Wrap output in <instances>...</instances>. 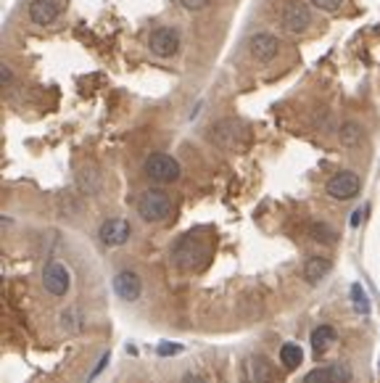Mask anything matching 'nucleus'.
<instances>
[{"mask_svg":"<svg viewBox=\"0 0 380 383\" xmlns=\"http://www.w3.org/2000/svg\"><path fill=\"white\" fill-rule=\"evenodd\" d=\"M175 262L182 270H198L203 264L209 262V243H203L201 238H182L175 249Z\"/></svg>","mask_w":380,"mask_h":383,"instance_id":"nucleus-1","label":"nucleus"},{"mask_svg":"<svg viewBox=\"0 0 380 383\" xmlns=\"http://www.w3.org/2000/svg\"><path fill=\"white\" fill-rule=\"evenodd\" d=\"M172 212V198L164 191H145L138 198V215L145 222H161Z\"/></svg>","mask_w":380,"mask_h":383,"instance_id":"nucleus-2","label":"nucleus"},{"mask_svg":"<svg viewBox=\"0 0 380 383\" xmlns=\"http://www.w3.org/2000/svg\"><path fill=\"white\" fill-rule=\"evenodd\" d=\"M145 175L156 182H175L180 178V161L169 154H151L145 159Z\"/></svg>","mask_w":380,"mask_h":383,"instance_id":"nucleus-3","label":"nucleus"},{"mask_svg":"<svg viewBox=\"0 0 380 383\" xmlns=\"http://www.w3.org/2000/svg\"><path fill=\"white\" fill-rule=\"evenodd\" d=\"M212 140L219 148H238V145L246 140V127L238 120H222L212 127Z\"/></svg>","mask_w":380,"mask_h":383,"instance_id":"nucleus-4","label":"nucleus"},{"mask_svg":"<svg viewBox=\"0 0 380 383\" xmlns=\"http://www.w3.org/2000/svg\"><path fill=\"white\" fill-rule=\"evenodd\" d=\"M43 286H45V291L48 294H53V296H64V294H69L71 275H69V270H66V264L48 262L45 270H43Z\"/></svg>","mask_w":380,"mask_h":383,"instance_id":"nucleus-5","label":"nucleus"},{"mask_svg":"<svg viewBox=\"0 0 380 383\" xmlns=\"http://www.w3.org/2000/svg\"><path fill=\"white\" fill-rule=\"evenodd\" d=\"M309 24H312V13L304 3H298V0H291L288 6L283 8V27L288 32H293V35H301V32H307Z\"/></svg>","mask_w":380,"mask_h":383,"instance_id":"nucleus-6","label":"nucleus"},{"mask_svg":"<svg viewBox=\"0 0 380 383\" xmlns=\"http://www.w3.org/2000/svg\"><path fill=\"white\" fill-rule=\"evenodd\" d=\"M359 188H362V182H359V175H354V172H338V175H332L328 180V193L338 201L354 198Z\"/></svg>","mask_w":380,"mask_h":383,"instance_id":"nucleus-7","label":"nucleus"},{"mask_svg":"<svg viewBox=\"0 0 380 383\" xmlns=\"http://www.w3.org/2000/svg\"><path fill=\"white\" fill-rule=\"evenodd\" d=\"M130 222L127 219H122V217H111V219H106L103 225H101V230H98V236H101V240L106 243V246H124L127 240H130Z\"/></svg>","mask_w":380,"mask_h":383,"instance_id":"nucleus-8","label":"nucleus"},{"mask_svg":"<svg viewBox=\"0 0 380 383\" xmlns=\"http://www.w3.org/2000/svg\"><path fill=\"white\" fill-rule=\"evenodd\" d=\"M114 291H117V296L122 301H135L140 299L142 294V283L140 277L135 275L132 270H122L117 277H114Z\"/></svg>","mask_w":380,"mask_h":383,"instance_id":"nucleus-9","label":"nucleus"},{"mask_svg":"<svg viewBox=\"0 0 380 383\" xmlns=\"http://www.w3.org/2000/svg\"><path fill=\"white\" fill-rule=\"evenodd\" d=\"M249 50L256 61L270 64V61L280 53V43H277V37H272V35H254L249 43Z\"/></svg>","mask_w":380,"mask_h":383,"instance_id":"nucleus-10","label":"nucleus"},{"mask_svg":"<svg viewBox=\"0 0 380 383\" xmlns=\"http://www.w3.org/2000/svg\"><path fill=\"white\" fill-rule=\"evenodd\" d=\"M351 381V370L346 365H328V368H317V370L307 373L304 383H349Z\"/></svg>","mask_w":380,"mask_h":383,"instance_id":"nucleus-11","label":"nucleus"},{"mask_svg":"<svg viewBox=\"0 0 380 383\" xmlns=\"http://www.w3.org/2000/svg\"><path fill=\"white\" fill-rule=\"evenodd\" d=\"M180 48V35L172 27H161L151 35V50L156 56H172Z\"/></svg>","mask_w":380,"mask_h":383,"instance_id":"nucleus-12","label":"nucleus"},{"mask_svg":"<svg viewBox=\"0 0 380 383\" xmlns=\"http://www.w3.org/2000/svg\"><path fill=\"white\" fill-rule=\"evenodd\" d=\"M29 16H32V22L40 27H48L56 22V16H59V6L53 3V0H32L29 3Z\"/></svg>","mask_w":380,"mask_h":383,"instance_id":"nucleus-13","label":"nucleus"},{"mask_svg":"<svg viewBox=\"0 0 380 383\" xmlns=\"http://www.w3.org/2000/svg\"><path fill=\"white\" fill-rule=\"evenodd\" d=\"M246 381L249 383H272V365L267 357H251L246 362Z\"/></svg>","mask_w":380,"mask_h":383,"instance_id":"nucleus-14","label":"nucleus"},{"mask_svg":"<svg viewBox=\"0 0 380 383\" xmlns=\"http://www.w3.org/2000/svg\"><path fill=\"white\" fill-rule=\"evenodd\" d=\"M335 341H338V333H335L332 325H320L317 331H312V349H314V354L328 352Z\"/></svg>","mask_w":380,"mask_h":383,"instance_id":"nucleus-15","label":"nucleus"},{"mask_svg":"<svg viewBox=\"0 0 380 383\" xmlns=\"http://www.w3.org/2000/svg\"><path fill=\"white\" fill-rule=\"evenodd\" d=\"M330 259H325V256H312V259H307V264H304V277H307L309 283H320L322 277L330 273Z\"/></svg>","mask_w":380,"mask_h":383,"instance_id":"nucleus-16","label":"nucleus"},{"mask_svg":"<svg viewBox=\"0 0 380 383\" xmlns=\"http://www.w3.org/2000/svg\"><path fill=\"white\" fill-rule=\"evenodd\" d=\"M338 138H341V145L346 148H356V145L365 140V130L359 122H344L341 130H338Z\"/></svg>","mask_w":380,"mask_h":383,"instance_id":"nucleus-17","label":"nucleus"},{"mask_svg":"<svg viewBox=\"0 0 380 383\" xmlns=\"http://www.w3.org/2000/svg\"><path fill=\"white\" fill-rule=\"evenodd\" d=\"M280 362H283L288 370H296L298 365L304 362V352H301V347L293 344V341L283 344V349H280Z\"/></svg>","mask_w":380,"mask_h":383,"instance_id":"nucleus-18","label":"nucleus"},{"mask_svg":"<svg viewBox=\"0 0 380 383\" xmlns=\"http://www.w3.org/2000/svg\"><path fill=\"white\" fill-rule=\"evenodd\" d=\"M351 299H354L356 312L370 315V299H367V294H365V288L359 286V283H354V286H351Z\"/></svg>","mask_w":380,"mask_h":383,"instance_id":"nucleus-19","label":"nucleus"},{"mask_svg":"<svg viewBox=\"0 0 380 383\" xmlns=\"http://www.w3.org/2000/svg\"><path fill=\"white\" fill-rule=\"evenodd\" d=\"M312 236L317 240H322V243H332L335 240V233L328 225H312Z\"/></svg>","mask_w":380,"mask_h":383,"instance_id":"nucleus-20","label":"nucleus"},{"mask_svg":"<svg viewBox=\"0 0 380 383\" xmlns=\"http://www.w3.org/2000/svg\"><path fill=\"white\" fill-rule=\"evenodd\" d=\"M314 8H320V11H338L341 6H344V0H309Z\"/></svg>","mask_w":380,"mask_h":383,"instance_id":"nucleus-21","label":"nucleus"},{"mask_svg":"<svg viewBox=\"0 0 380 383\" xmlns=\"http://www.w3.org/2000/svg\"><path fill=\"white\" fill-rule=\"evenodd\" d=\"M180 6L185 8V11H201L209 6V0H180Z\"/></svg>","mask_w":380,"mask_h":383,"instance_id":"nucleus-22","label":"nucleus"},{"mask_svg":"<svg viewBox=\"0 0 380 383\" xmlns=\"http://www.w3.org/2000/svg\"><path fill=\"white\" fill-rule=\"evenodd\" d=\"M106 365H108V352H106V354H103V357H101V362L95 365V370L90 373V375H87V381H95V378H98V375L103 373V368H106Z\"/></svg>","mask_w":380,"mask_h":383,"instance_id":"nucleus-23","label":"nucleus"},{"mask_svg":"<svg viewBox=\"0 0 380 383\" xmlns=\"http://www.w3.org/2000/svg\"><path fill=\"white\" fill-rule=\"evenodd\" d=\"M180 352H182V344H161V347H159V354H180Z\"/></svg>","mask_w":380,"mask_h":383,"instance_id":"nucleus-24","label":"nucleus"},{"mask_svg":"<svg viewBox=\"0 0 380 383\" xmlns=\"http://www.w3.org/2000/svg\"><path fill=\"white\" fill-rule=\"evenodd\" d=\"M3 82H11V69L8 66H3Z\"/></svg>","mask_w":380,"mask_h":383,"instance_id":"nucleus-25","label":"nucleus"},{"mask_svg":"<svg viewBox=\"0 0 380 383\" xmlns=\"http://www.w3.org/2000/svg\"><path fill=\"white\" fill-rule=\"evenodd\" d=\"M182 383H203V381L198 378V375H185V381Z\"/></svg>","mask_w":380,"mask_h":383,"instance_id":"nucleus-26","label":"nucleus"}]
</instances>
